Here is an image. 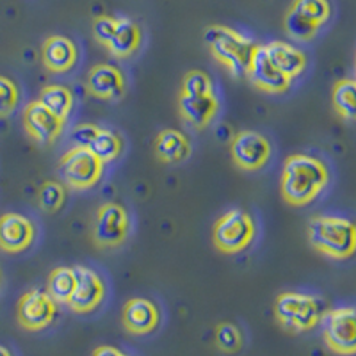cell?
I'll return each instance as SVG.
<instances>
[{
  "label": "cell",
  "instance_id": "obj_7",
  "mask_svg": "<svg viewBox=\"0 0 356 356\" xmlns=\"http://www.w3.org/2000/svg\"><path fill=\"white\" fill-rule=\"evenodd\" d=\"M130 230V219L127 211L120 203L107 202L98 207L93 219L91 237L95 246L104 250H113L125 243Z\"/></svg>",
  "mask_w": 356,
  "mask_h": 356
},
{
  "label": "cell",
  "instance_id": "obj_12",
  "mask_svg": "<svg viewBox=\"0 0 356 356\" xmlns=\"http://www.w3.org/2000/svg\"><path fill=\"white\" fill-rule=\"evenodd\" d=\"M246 75L250 77L251 84L264 93H285L291 88V79H287L280 72L267 57L264 44H257L248 65Z\"/></svg>",
  "mask_w": 356,
  "mask_h": 356
},
{
  "label": "cell",
  "instance_id": "obj_15",
  "mask_svg": "<svg viewBox=\"0 0 356 356\" xmlns=\"http://www.w3.org/2000/svg\"><path fill=\"white\" fill-rule=\"evenodd\" d=\"M34 235L36 230L33 221L25 216L17 212L0 216V250L8 253H20L33 244Z\"/></svg>",
  "mask_w": 356,
  "mask_h": 356
},
{
  "label": "cell",
  "instance_id": "obj_35",
  "mask_svg": "<svg viewBox=\"0 0 356 356\" xmlns=\"http://www.w3.org/2000/svg\"><path fill=\"white\" fill-rule=\"evenodd\" d=\"M0 356H13L11 353H9L8 348H4V346H0Z\"/></svg>",
  "mask_w": 356,
  "mask_h": 356
},
{
  "label": "cell",
  "instance_id": "obj_31",
  "mask_svg": "<svg viewBox=\"0 0 356 356\" xmlns=\"http://www.w3.org/2000/svg\"><path fill=\"white\" fill-rule=\"evenodd\" d=\"M20 93H18L17 84L8 77L0 75V118L8 116L17 109Z\"/></svg>",
  "mask_w": 356,
  "mask_h": 356
},
{
  "label": "cell",
  "instance_id": "obj_21",
  "mask_svg": "<svg viewBox=\"0 0 356 356\" xmlns=\"http://www.w3.org/2000/svg\"><path fill=\"white\" fill-rule=\"evenodd\" d=\"M141 29L129 18H118L116 31L107 43V50L118 59H127L134 56L141 47Z\"/></svg>",
  "mask_w": 356,
  "mask_h": 356
},
{
  "label": "cell",
  "instance_id": "obj_2",
  "mask_svg": "<svg viewBox=\"0 0 356 356\" xmlns=\"http://www.w3.org/2000/svg\"><path fill=\"white\" fill-rule=\"evenodd\" d=\"M308 243L316 251L335 260L355 253L356 230L349 219L337 216H314L308 221Z\"/></svg>",
  "mask_w": 356,
  "mask_h": 356
},
{
  "label": "cell",
  "instance_id": "obj_18",
  "mask_svg": "<svg viewBox=\"0 0 356 356\" xmlns=\"http://www.w3.org/2000/svg\"><path fill=\"white\" fill-rule=\"evenodd\" d=\"M178 107H180L182 118L191 127H195V129H205V127L214 120L216 114H218L219 104L218 98H216L214 95L195 97V95L180 93Z\"/></svg>",
  "mask_w": 356,
  "mask_h": 356
},
{
  "label": "cell",
  "instance_id": "obj_26",
  "mask_svg": "<svg viewBox=\"0 0 356 356\" xmlns=\"http://www.w3.org/2000/svg\"><path fill=\"white\" fill-rule=\"evenodd\" d=\"M291 9L301 15V17L314 22V24H317L319 27L324 22H328L330 15H332L328 0H294L291 4Z\"/></svg>",
  "mask_w": 356,
  "mask_h": 356
},
{
  "label": "cell",
  "instance_id": "obj_4",
  "mask_svg": "<svg viewBox=\"0 0 356 356\" xmlns=\"http://www.w3.org/2000/svg\"><path fill=\"white\" fill-rule=\"evenodd\" d=\"M275 317L285 332L303 333L321 323L323 307L312 296L282 292L275 301Z\"/></svg>",
  "mask_w": 356,
  "mask_h": 356
},
{
  "label": "cell",
  "instance_id": "obj_24",
  "mask_svg": "<svg viewBox=\"0 0 356 356\" xmlns=\"http://www.w3.org/2000/svg\"><path fill=\"white\" fill-rule=\"evenodd\" d=\"M40 102L57 118L66 120L73 107V95L66 86L50 84L41 89Z\"/></svg>",
  "mask_w": 356,
  "mask_h": 356
},
{
  "label": "cell",
  "instance_id": "obj_1",
  "mask_svg": "<svg viewBox=\"0 0 356 356\" xmlns=\"http://www.w3.org/2000/svg\"><path fill=\"white\" fill-rule=\"evenodd\" d=\"M328 168L317 157L294 154L285 159L282 171V196L294 207L308 205L328 186Z\"/></svg>",
  "mask_w": 356,
  "mask_h": 356
},
{
  "label": "cell",
  "instance_id": "obj_8",
  "mask_svg": "<svg viewBox=\"0 0 356 356\" xmlns=\"http://www.w3.org/2000/svg\"><path fill=\"white\" fill-rule=\"evenodd\" d=\"M324 342L340 356H353L356 353V314L355 308H333L324 312L323 317Z\"/></svg>",
  "mask_w": 356,
  "mask_h": 356
},
{
  "label": "cell",
  "instance_id": "obj_29",
  "mask_svg": "<svg viewBox=\"0 0 356 356\" xmlns=\"http://www.w3.org/2000/svg\"><path fill=\"white\" fill-rule=\"evenodd\" d=\"M216 346L222 353H237L243 348V333L232 323H221L216 328Z\"/></svg>",
  "mask_w": 356,
  "mask_h": 356
},
{
  "label": "cell",
  "instance_id": "obj_22",
  "mask_svg": "<svg viewBox=\"0 0 356 356\" xmlns=\"http://www.w3.org/2000/svg\"><path fill=\"white\" fill-rule=\"evenodd\" d=\"M75 284H77L75 267L59 266L50 273L49 282H47V292L56 303L68 305L70 298L75 291Z\"/></svg>",
  "mask_w": 356,
  "mask_h": 356
},
{
  "label": "cell",
  "instance_id": "obj_28",
  "mask_svg": "<svg viewBox=\"0 0 356 356\" xmlns=\"http://www.w3.org/2000/svg\"><path fill=\"white\" fill-rule=\"evenodd\" d=\"M66 200V189L61 182L49 180L44 182L40 189V207L44 212L54 214L63 207Z\"/></svg>",
  "mask_w": 356,
  "mask_h": 356
},
{
  "label": "cell",
  "instance_id": "obj_10",
  "mask_svg": "<svg viewBox=\"0 0 356 356\" xmlns=\"http://www.w3.org/2000/svg\"><path fill=\"white\" fill-rule=\"evenodd\" d=\"M232 159L241 170L259 171L271 157V145L262 134L255 130H243L235 134L230 145Z\"/></svg>",
  "mask_w": 356,
  "mask_h": 356
},
{
  "label": "cell",
  "instance_id": "obj_30",
  "mask_svg": "<svg viewBox=\"0 0 356 356\" xmlns=\"http://www.w3.org/2000/svg\"><path fill=\"white\" fill-rule=\"evenodd\" d=\"M182 93L195 95V97L214 95V86H212L211 77L205 72H202V70H191L184 77Z\"/></svg>",
  "mask_w": 356,
  "mask_h": 356
},
{
  "label": "cell",
  "instance_id": "obj_36",
  "mask_svg": "<svg viewBox=\"0 0 356 356\" xmlns=\"http://www.w3.org/2000/svg\"><path fill=\"white\" fill-rule=\"evenodd\" d=\"M0 282H2V275H0Z\"/></svg>",
  "mask_w": 356,
  "mask_h": 356
},
{
  "label": "cell",
  "instance_id": "obj_3",
  "mask_svg": "<svg viewBox=\"0 0 356 356\" xmlns=\"http://www.w3.org/2000/svg\"><path fill=\"white\" fill-rule=\"evenodd\" d=\"M203 38H205L212 56L222 66H227L232 77L239 79L246 75L248 65H250L253 50L257 47L253 41L248 40L246 36H243L234 29L225 27V25L207 27Z\"/></svg>",
  "mask_w": 356,
  "mask_h": 356
},
{
  "label": "cell",
  "instance_id": "obj_14",
  "mask_svg": "<svg viewBox=\"0 0 356 356\" xmlns=\"http://www.w3.org/2000/svg\"><path fill=\"white\" fill-rule=\"evenodd\" d=\"M86 89L91 97L100 100H120L127 89L125 75L114 65H97L89 70Z\"/></svg>",
  "mask_w": 356,
  "mask_h": 356
},
{
  "label": "cell",
  "instance_id": "obj_16",
  "mask_svg": "<svg viewBox=\"0 0 356 356\" xmlns=\"http://www.w3.org/2000/svg\"><path fill=\"white\" fill-rule=\"evenodd\" d=\"M123 326L132 335H148L159 326V308L145 298H132L123 307Z\"/></svg>",
  "mask_w": 356,
  "mask_h": 356
},
{
  "label": "cell",
  "instance_id": "obj_19",
  "mask_svg": "<svg viewBox=\"0 0 356 356\" xmlns=\"http://www.w3.org/2000/svg\"><path fill=\"white\" fill-rule=\"evenodd\" d=\"M264 50L269 61L291 81L307 68V56L300 49H296L294 44L285 43V41H271L264 44Z\"/></svg>",
  "mask_w": 356,
  "mask_h": 356
},
{
  "label": "cell",
  "instance_id": "obj_6",
  "mask_svg": "<svg viewBox=\"0 0 356 356\" xmlns=\"http://www.w3.org/2000/svg\"><path fill=\"white\" fill-rule=\"evenodd\" d=\"M255 237V221L243 209H232L216 221L214 244L222 253H239Z\"/></svg>",
  "mask_w": 356,
  "mask_h": 356
},
{
  "label": "cell",
  "instance_id": "obj_32",
  "mask_svg": "<svg viewBox=\"0 0 356 356\" xmlns=\"http://www.w3.org/2000/svg\"><path fill=\"white\" fill-rule=\"evenodd\" d=\"M116 24H118V18L113 17H98L95 18L93 22V34L97 38V41H100L102 44H106L111 41L113 38L114 31H116Z\"/></svg>",
  "mask_w": 356,
  "mask_h": 356
},
{
  "label": "cell",
  "instance_id": "obj_5",
  "mask_svg": "<svg viewBox=\"0 0 356 356\" xmlns=\"http://www.w3.org/2000/svg\"><path fill=\"white\" fill-rule=\"evenodd\" d=\"M104 175V162L98 161L88 148L72 146L59 162V177L72 189L84 191L97 186Z\"/></svg>",
  "mask_w": 356,
  "mask_h": 356
},
{
  "label": "cell",
  "instance_id": "obj_34",
  "mask_svg": "<svg viewBox=\"0 0 356 356\" xmlns=\"http://www.w3.org/2000/svg\"><path fill=\"white\" fill-rule=\"evenodd\" d=\"M93 356H130V355L120 351V349L114 348V346H98V348L93 351Z\"/></svg>",
  "mask_w": 356,
  "mask_h": 356
},
{
  "label": "cell",
  "instance_id": "obj_33",
  "mask_svg": "<svg viewBox=\"0 0 356 356\" xmlns=\"http://www.w3.org/2000/svg\"><path fill=\"white\" fill-rule=\"evenodd\" d=\"M98 127L97 125H89V123H82V125H77L73 129L72 139L73 146H82V148H88V145L91 143V139L95 138Z\"/></svg>",
  "mask_w": 356,
  "mask_h": 356
},
{
  "label": "cell",
  "instance_id": "obj_20",
  "mask_svg": "<svg viewBox=\"0 0 356 356\" xmlns=\"http://www.w3.org/2000/svg\"><path fill=\"white\" fill-rule=\"evenodd\" d=\"M155 155L164 164H178L191 155V143L186 134L177 129H166L159 132L155 139Z\"/></svg>",
  "mask_w": 356,
  "mask_h": 356
},
{
  "label": "cell",
  "instance_id": "obj_13",
  "mask_svg": "<svg viewBox=\"0 0 356 356\" xmlns=\"http://www.w3.org/2000/svg\"><path fill=\"white\" fill-rule=\"evenodd\" d=\"M75 273H77V284H75V291L68 301V307L75 314H89L100 307V303L104 301L106 285H104L100 275L89 267L79 266L75 267Z\"/></svg>",
  "mask_w": 356,
  "mask_h": 356
},
{
  "label": "cell",
  "instance_id": "obj_11",
  "mask_svg": "<svg viewBox=\"0 0 356 356\" xmlns=\"http://www.w3.org/2000/svg\"><path fill=\"white\" fill-rule=\"evenodd\" d=\"M24 127L29 138L38 145H52L63 134L65 120L50 113L40 100L31 102L24 111Z\"/></svg>",
  "mask_w": 356,
  "mask_h": 356
},
{
  "label": "cell",
  "instance_id": "obj_27",
  "mask_svg": "<svg viewBox=\"0 0 356 356\" xmlns=\"http://www.w3.org/2000/svg\"><path fill=\"white\" fill-rule=\"evenodd\" d=\"M285 31L294 40L310 41L312 38H316L319 25L310 22L308 18L301 17V15H298V13L289 8L287 15H285Z\"/></svg>",
  "mask_w": 356,
  "mask_h": 356
},
{
  "label": "cell",
  "instance_id": "obj_23",
  "mask_svg": "<svg viewBox=\"0 0 356 356\" xmlns=\"http://www.w3.org/2000/svg\"><path fill=\"white\" fill-rule=\"evenodd\" d=\"M88 150L91 152L98 161L107 164V162H113L114 159H118L120 154H122V138H120L116 132H113V130L100 129V127H98L95 138L91 139V143L88 145Z\"/></svg>",
  "mask_w": 356,
  "mask_h": 356
},
{
  "label": "cell",
  "instance_id": "obj_17",
  "mask_svg": "<svg viewBox=\"0 0 356 356\" xmlns=\"http://www.w3.org/2000/svg\"><path fill=\"white\" fill-rule=\"evenodd\" d=\"M77 47L66 36H50L41 49L43 66L52 73H66L77 65Z\"/></svg>",
  "mask_w": 356,
  "mask_h": 356
},
{
  "label": "cell",
  "instance_id": "obj_9",
  "mask_svg": "<svg viewBox=\"0 0 356 356\" xmlns=\"http://www.w3.org/2000/svg\"><path fill=\"white\" fill-rule=\"evenodd\" d=\"M57 314V303L47 291L31 289L18 301V323L29 332H40L50 326Z\"/></svg>",
  "mask_w": 356,
  "mask_h": 356
},
{
  "label": "cell",
  "instance_id": "obj_25",
  "mask_svg": "<svg viewBox=\"0 0 356 356\" xmlns=\"http://www.w3.org/2000/svg\"><path fill=\"white\" fill-rule=\"evenodd\" d=\"M356 84L353 79H344L333 86V107L340 118H344L346 122H355L356 118Z\"/></svg>",
  "mask_w": 356,
  "mask_h": 356
}]
</instances>
